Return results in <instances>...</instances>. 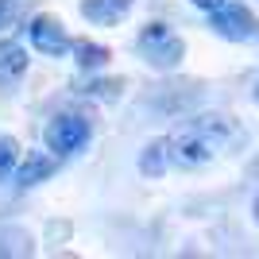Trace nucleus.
I'll use <instances>...</instances> for the list:
<instances>
[{
    "mask_svg": "<svg viewBox=\"0 0 259 259\" xmlns=\"http://www.w3.org/2000/svg\"><path fill=\"white\" fill-rule=\"evenodd\" d=\"M27 62H31V54H27L23 43L0 39V85H16V81L27 74Z\"/></svg>",
    "mask_w": 259,
    "mask_h": 259,
    "instance_id": "8",
    "label": "nucleus"
},
{
    "mask_svg": "<svg viewBox=\"0 0 259 259\" xmlns=\"http://www.w3.org/2000/svg\"><path fill=\"white\" fill-rule=\"evenodd\" d=\"M16 162H20V143H16V136H0V182L12 178Z\"/></svg>",
    "mask_w": 259,
    "mask_h": 259,
    "instance_id": "12",
    "label": "nucleus"
},
{
    "mask_svg": "<svg viewBox=\"0 0 259 259\" xmlns=\"http://www.w3.org/2000/svg\"><path fill=\"white\" fill-rule=\"evenodd\" d=\"M136 51H140V58L147 66H155V70H174V66H182V58H186V43L166 23H147L140 31V39H136Z\"/></svg>",
    "mask_w": 259,
    "mask_h": 259,
    "instance_id": "2",
    "label": "nucleus"
},
{
    "mask_svg": "<svg viewBox=\"0 0 259 259\" xmlns=\"http://www.w3.org/2000/svg\"><path fill=\"white\" fill-rule=\"evenodd\" d=\"M251 213H255V221H259V197H255V201H251Z\"/></svg>",
    "mask_w": 259,
    "mask_h": 259,
    "instance_id": "14",
    "label": "nucleus"
},
{
    "mask_svg": "<svg viewBox=\"0 0 259 259\" xmlns=\"http://www.w3.org/2000/svg\"><path fill=\"white\" fill-rule=\"evenodd\" d=\"M89 140H93V120L81 116V112H58V116L47 120V128H43V143H47V151L51 155H77V151H85Z\"/></svg>",
    "mask_w": 259,
    "mask_h": 259,
    "instance_id": "1",
    "label": "nucleus"
},
{
    "mask_svg": "<svg viewBox=\"0 0 259 259\" xmlns=\"http://www.w3.org/2000/svg\"><path fill=\"white\" fill-rule=\"evenodd\" d=\"M170 166V140H151L140 151V174L143 178H162Z\"/></svg>",
    "mask_w": 259,
    "mask_h": 259,
    "instance_id": "10",
    "label": "nucleus"
},
{
    "mask_svg": "<svg viewBox=\"0 0 259 259\" xmlns=\"http://www.w3.org/2000/svg\"><path fill=\"white\" fill-rule=\"evenodd\" d=\"M23 39L31 43V51L47 54V58H62L70 51V35H66V23L54 20V16H31V20L23 23Z\"/></svg>",
    "mask_w": 259,
    "mask_h": 259,
    "instance_id": "4",
    "label": "nucleus"
},
{
    "mask_svg": "<svg viewBox=\"0 0 259 259\" xmlns=\"http://www.w3.org/2000/svg\"><path fill=\"white\" fill-rule=\"evenodd\" d=\"M194 8H201V12H213V8H221V4H228V0H190Z\"/></svg>",
    "mask_w": 259,
    "mask_h": 259,
    "instance_id": "13",
    "label": "nucleus"
},
{
    "mask_svg": "<svg viewBox=\"0 0 259 259\" xmlns=\"http://www.w3.org/2000/svg\"><path fill=\"white\" fill-rule=\"evenodd\" d=\"M54 170H58V155H51V151H31V155H23V159L16 162L12 178H16V186H20V190H31V186L47 182Z\"/></svg>",
    "mask_w": 259,
    "mask_h": 259,
    "instance_id": "6",
    "label": "nucleus"
},
{
    "mask_svg": "<svg viewBox=\"0 0 259 259\" xmlns=\"http://www.w3.org/2000/svg\"><path fill=\"white\" fill-rule=\"evenodd\" d=\"M251 97H255V105H259V81H255V89H251Z\"/></svg>",
    "mask_w": 259,
    "mask_h": 259,
    "instance_id": "15",
    "label": "nucleus"
},
{
    "mask_svg": "<svg viewBox=\"0 0 259 259\" xmlns=\"http://www.w3.org/2000/svg\"><path fill=\"white\" fill-rule=\"evenodd\" d=\"M132 8H136V0H81L77 4L81 20H89L93 27H116Z\"/></svg>",
    "mask_w": 259,
    "mask_h": 259,
    "instance_id": "7",
    "label": "nucleus"
},
{
    "mask_svg": "<svg viewBox=\"0 0 259 259\" xmlns=\"http://www.w3.org/2000/svg\"><path fill=\"white\" fill-rule=\"evenodd\" d=\"M209 27H213L221 39H228V43H248V39L259 35V20L251 16V8H244L236 0H228V4L209 12Z\"/></svg>",
    "mask_w": 259,
    "mask_h": 259,
    "instance_id": "3",
    "label": "nucleus"
},
{
    "mask_svg": "<svg viewBox=\"0 0 259 259\" xmlns=\"http://www.w3.org/2000/svg\"><path fill=\"white\" fill-rule=\"evenodd\" d=\"M120 89H124V81L120 77H89L85 85H77V93L89 101H116Z\"/></svg>",
    "mask_w": 259,
    "mask_h": 259,
    "instance_id": "11",
    "label": "nucleus"
},
{
    "mask_svg": "<svg viewBox=\"0 0 259 259\" xmlns=\"http://www.w3.org/2000/svg\"><path fill=\"white\" fill-rule=\"evenodd\" d=\"M70 54H74V62L81 74H97V70H105V62L112 58V51H108L105 43H93V39H74L70 43Z\"/></svg>",
    "mask_w": 259,
    "mask_h": 259,
    "instance_id": "9",
    "label": "nucleus"
},
{
    "mask_svg": "<svg viewBox=\"0 0 259 259\" xmlns=\"http://www.w3.org/2000/svg\"><path fill=\"white\" fill-rule=\"evenodd\" d=\"M213 155L217 147L194 128H186L178 140H170V162H178V166H205Z\"/></svg>",
    "mask_w": 259,
    "mask_h": 259,
    "instance_id": "5",
    "label": "nucleus"
}]
</instances>
